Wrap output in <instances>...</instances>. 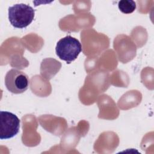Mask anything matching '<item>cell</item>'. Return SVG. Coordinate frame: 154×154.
<instances>
[{
  "label": "cell",
  "instance_id": "cell-1",
  "mask_svg": "<svg viewBox=\"0 0 154 154\" xmlns=\"http://www.w3.org/2000/svg\"><path fill=\"white\" fill-rule=\"evenodd\" d=\"M35 10L29 5L16 4L8 8V19L15 28H23L32 22Z\"/></svg>",
  "mask_w": 154,
  "mask_h": 154
},
{
  "label": "cell",
  "instance_id": "cell-2",
  "mask_svg": "<svg viewBox=\"0 0 154 154\" xmlns=\"http://www.w3.org/2000/svg\"><path fill=\"white\" fill-rule=\"evenodd\" d=\"M82 51L79 41L70 35L61 38L57 43L55 52L57 56L67 63L76 60Z\"/></svg>",
  "mask_w": 154,
  "mask_h": 154
},
{
  "label": "cell",
  "instance_id": "cell-3",
  "mask_svg": "<svg viewBox=\"0 0 154 154\" xmlns=\"http://www.w3.org/2000/svg\"><path fill=\"white\" fill-rule=\"evenodd\" d=\"M28 75L18 69H12L8 71L5 77V85L7 90L14 94L25 91L29 86Z\"/></svg>",
  "mask_w": 154,
  "mask_h": 154
},
{
  "label": "cell",
  "instance_id": "cell-4",
  "mask_svg": "<svg viewBox=\"0 0 154 154\" xmlns=\"http://www.w3.org/2000/svg\"><path fill=\"white\" fill-rule=\"evenodd\" d=\"M20 120L13 113L8 111L0 112V139L11 138L19 131Z\"/></svg>",
  "mask_w": 154,
  "mask_h": 154
},
{
  "label": "cell",
  "instance_id": "cell-5",
  "mask_svg": "<svg viewBox=\"0 0 154 154\" xmlns=\"http://www.w3.org/2000/svg\"><path fill=\"white\" fill-rule=\"evenodd\" d=\"M118 7L120 11L125 14H130L136 9V3L132 0H122L118 3Z\"/></svg>",
  "mask_w": 154,
  "mask_h": 154
}]
</instances>
